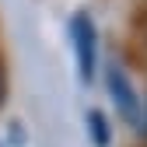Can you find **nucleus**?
<instances>
[{
    "mask_svg": "<svg viewBox=\"0 0 147 147\" xmlns=\"http://www.w3.org/2000/svg\"><path fill=\"white\" fill-rule=\"evenodd\" d=\"M105 88H109V95H112L116 102V112L133 126V130H147V112H144V98L137 95V88L133 81L126 77V70L119 63H112L105 70Z\"/></svg>",
    "mask_w": 147,
    "mask_h": 147,
    "instance_id": "obj_1",
    "label": "nucleus"
},
{
    "mask_svg": "<svg viewBox=\"0 0 147 147\" xmlns=\"http://www.w3.org/2000/svg\"><path fill=\"white\" fill-rule=\"evenodd\" d=\"M70 39H74V53H77L81 81H91L95 77V60H98V32H95V21L84 11H77L70 18Z\"/></svg>",
    "mask_w": 147,
    "mask_h": 147,
    "instance_id": "obj_2",
    "label": "nucleus"
},
{
    "mask_svg": "<svg viewBox=\"0 0 147 147\" xmlns=\"http://www.w3.org/2000/svg\"><path fill=\"white\" fill-rule=\"evenodd\" d=\"M4 95H7V77H4V67H0V105H4Z\"/></svg>",
    "mask_w": 147,
    "mask_h": 147,
    "instance_id": "obj_4",
    "label": "nucleus"
},
{
    "mask_svg": "<svg viewBox=\"0 0 147 147\" xmlns=\"http://www.w3.org/2000/svg\"><path fill=\"white\" fill-rule=\"evenodd\" d=\"M84 123H88V133H91V140H95V147H109L112 144V130H109V119H105L102 109H88Z\"/></svg>",
    "mask_w": 147,
    "mask_h": 147,
    "instance_id": "obj_3",
    "label": "nucleus"
}]
</instances>
